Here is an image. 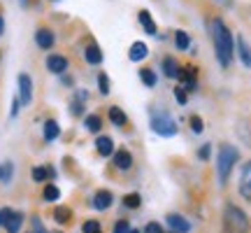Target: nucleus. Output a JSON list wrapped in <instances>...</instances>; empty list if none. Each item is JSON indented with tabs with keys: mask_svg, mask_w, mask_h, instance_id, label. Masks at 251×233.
Listing matches in <instances>:
<instances>
[{
	"mask_svg": "<svg viewBox=\"0 0 251 233\" xmlns=\"http://www.w3.org/2000/svg\"><path fill=\"white\" fill-rule=\"evenodd\" d=\"M98 89L102 96H107L109 93V77L105 75V72H98Z\"/></svg>",
	"mask_w": 251,
	"mask_h": 233,
	"instance_id": "30",
	"label": "nucleus"
},
{
	"mask_svg": "<svg viewBox=\"0 0 251 233\" xmlns=\"http://www.w3.org/2000/svg\"><path fill=\"white\" fill-rule=\"evenodd\" d=\"M42 196H45L47 203H54V201H58V198H61V189L49 182V184H45V191H42Z\"/></svg>",
	"mask_w": 251,
	"mask_h": 233,
	"instance_id": "25",
	"label": "nucleus"
},
{
	"mask_svg": "<svg viewBox=\"0 0 251 233\" xmlns=\"http://www.w3.org/2000/svg\"><path fill=\"white\" fill-rule=\"evenodd\" d=\"M147 56H149V47L144 45L142 40H140V42H133V45H130V49H128V58H130L133 63L144 61Z\"/></svg>",
	"mask_w": 251,
	"mask_h": 233,
	"instance_id": "15",
	"label": "nucleus"
},
{
	"mask_svg": "<svg viewBox=\"0 0 251 233\" xmlns=\"http://www.w3.org/2000/svg\"><path fill=\"white\" fill-rule=\"evenodd\" d=\"M84 58H86V63H91V65H100L102 63V49H100L96 42H91L86 49H84Z\"/></svg>",
	"mask_w": 251,
	"mask_h": 233,
	"instance_id": "16",
	"label": "nucleus"
},
{
	"mask_svg": "<svg viewBox=\"0 0 251 233\" xmlns=\"http://www.w3.org/2000/svg\"><path fill=\"white\" fill-rule=\"evenodd\" d=\"M212 42H214V54L219 65L228 68L235 56V35L230 33V28L226 26L224 19L219 17L212 21Z\"/></svg>",
	"mask_w": 251,
	"mask_h": 233,
	"instance_id": "1",
	"label": "nucleus"
},
{
	"mask_svg": "<svg viewBox=\"0 0 251 233\" xmlns=\"http://www.w3.org/2000/svg\"><path fill=\"white\" fill-rule=\"evenodd\" d=\"M47 70L54 72V75H63L68 70V58L61 54H49L47 56Z\"/></svg>",
	"mask_w": 251,
	"mask_h": 233,
	"instance_id": "10",
	"label": "nucleus"
},
{
	"mask_svg": "<svg viewBox=\"0 0 251 233\" xmlns=\"http://www.w3.org/2000/svg\"><path fill=\"white\" fill-rule=\"evenodd\" d=\"M0 222H2V226H5L7 233H19V229L24 224V212L12 210V207H5V210H0Z\"/></svg>",
	"mask_w": 251,
	"mask_h": 233,
	"instance_id": "5",
	"label": "nucleus"
},
{
	"mask_svg": "<svg viewBox=\"0 0 251 233\" xmlns=\"http://www.w3.org/2000/svg\"><path fill=\"white\" fill-rule=\"evenodd\" d=\"M112 203H114V196H112V191H107V189H100V191H96V196H93V207L96 210H109L112 207Z\"/></svg>",
	"mask_w": 251,
	"mask_h": 233,
	"instance_id": "12",
	"label": "nucleus"
},
{
	"mask_svg": "<svg viewBox=\"0 0 251 233\" xmlns=\"http://www.w3.org/2000/svg\"><path fill=\"white\" fill-rule=\"evenodd\" d=\"M224 233H251L249 215L235 203H226L224 210Z\"/></svg>",
	"mask_w": 251,
	"mask_h": 233,
	"instance_id": "3",
	"label": "nucleus"
},
{
	"mask_svg": "<svg viewBox=\"0 0 251 233\" xmlns=\"http://www.w3.org/2000/svg\"><path fill=\"white\" fill-rule=\"evenodd\" d=\"M140 203H142V196H140L137 191H133V194H126V196H124V205L130 207V210L140 207Z\"/></svg>",
	"mask_w": 251,
	"mask_h": 233,
	"instance_id": "29",
	"label": "nucleus"
},
{
	"mask_svg": "<svg viewBox=\"0 0 251 233\" xmlns=\"http://www.w3.org/2000/svg\"><path fill=\"white\" fill-rule=\"evenodd\" d=\"M137 17H140V24H142V28H144V33H147V35H156V33H158L151 14H149V9H140V14H137Z\"/></svg>",
	"mask_w": 251,
	"mask_h": 233,
	"instance_id": "21",
	"label": "nucleus"
},
{
	"mask_svg": "<svg viewBox=\"0 0 251 233\" xmlns=\"http://www.w3.org/2000/svg\"><path fill=\"white\" fill-rule=\"evenodd\" d=\"M56 42V37L54 33L49 30V28H37V33H35V45L40 47V49H51Z\"/></svg>",
	"mask_w": 251,
	"mask_h": 233,
	"instance_id": "13",
	"label": "nucleus"
},
{
	"mask_svg": "<svg viewBox=\"0 0 251 233\" xmlns=\"http://www.w3.org/2000/svg\"><path fill=\"white\" fill-rule=\"evenodd\" d=\"M128 233H140V231H137V229H130V231H128Z\"/></svg>",
	"mask_w": 251,
	"mask_h": 233,
	"instance_id": "42",
	"label": "nucleus"
},
{
	"mask_svg": "<svg viewBox=\"0 0 251 233\" xmlns=\"http://www.w3.org/2000/svg\"><path fill=\"white\" fill-rule=\"evenodd\" d=\"M240 161V149L233 147V145L224 143L219 147V154H216V175H219V184L226 187L228 184V177L233 173L235 163Z\"/></svg>",
	"mask_w": 251,
	"mask_h": 233,
	"instance_id": "2",
	"label": "nucleus"
},
{
	"mask_svg": "<svg viewBox=\"0 0 251 233\" xmlns=\"http://www.w3.org/2000/svg\"><path fill=\"white\" fill-rule=\"evenodd\" d=\"M130 231V222L128 219H119L117 224H114V231L112 233H128Z\"/></svg>",
	"mask_w": 251,
	"mask_h": 233,
	"instance_id": "33",
	"label": "nucleus"
},
{
	"mask_svg": "<svg viewBox=\"0 0 251 233\" xmlns=\"http://www.w3.org/2000/svg\"><path fill=\"white\" fill-rule=\"evenodd\" d=\"M81 233H100V222H96V219H86L84 226H81Z\"/></svg>",
	"mask_w": 251,
	"mask_h": 233,
	"instance_id": "31",
	"label": "nucleus"
},
{
	"mask_svg": "<svg viewBox=\"0 0 251 233\" xmlns=\"http://www.w3.org/2000/svg\"><path fill=\"white\" fill-rule=\"evenodd\" d=\"M42 135H45L47 143H54L56 138L61 135V126H58V121H56V119H47L45 128H42Z\"/></svg>",
	"mask_w": 251,
	"mask_h": 233,
	"instance_id": "18",
	"label": "nucleus"
},
{
	"mask_svg": "<svg viewBox=\"0 0 251 233\" xmlns=\"http://www.w3.org/2000/svg\"><path fill=\"white\" fill-rule=\"evenodd\" d=\"M235 47H237V56H240L242 65L244 68H251V47H249V42L244 40V35L235 37Z\"/></svg>",
	"mask_w": 251,
	"mask_h": 233,
	"instance_id": "11",
	"label": "nucleus"
},
{
	"mask_svg": "<svg viewBox=\"0 0 251 233\" xmlns=\"http://www.w3.org/2000/svg\"><path fill=\"white\" fill-rule=\"evenodd\" d=\"M209 154H212V145L205 143L200 149H198V159H200V161H207V159H209Z\"/></svg>",
	"mask_w": 251,
	"mask_h": 233,
	"instance_id": "34",
	"label": "nucleus"
},
{
	"mask_svg": "<svg viewBox=\"0 0 251 233\" xmlns=\"http://www.w3.org/2000/svg\"><path fill=\"white\" fill-rule=\"evenodd\" d=\"M12 175H14V163L12 161L0 163V182L9 184V182H12Z\"/></svg>",
	"mask_w": 251,
	"mask_h": 233,
	"instance_id": "27",
	"label": "nucleus"
},
{
	"mask_svg": "<svg viewBox=\"0 0 251 233\" xmlns=\"http://www.w3.org/2000/svg\"><path fill=\"white\" fill-rule=\"evenodd\" d=\"M165 224L170 226L172 233H188L191 231V222H188L186 217L177 215V212H170V215L165 217Z\"/></svg>",
	"mask_w": 251,
	"mask_h": 233,
	"instance_id": "9",
	"label": "nucleus"
},
{
	"mask_svg": "<svg viewBox=\"0 0 251 233\" xmlns=\"http://www.w3.org/2000/svg\"><path fill=\"white\" fill-rule=\"evenodd\" d=\"M237 189H240V196H242L247 203H251V161H247L242 166V173H240V184H237Z\"/></svg>",
	"mask_w": 251,
	"mask_h": 233,
	"instance_id": "8",
	"label": "nucleus"
},
{
	"mask_svg": "<svg viewBox=\"0 0 251 233\" xmlns=\"http://www.w3.org/2000/svg\"><path fill=\"white\" fill-rule=\"evenodd\" d=\"M179 70L181 65L172 56H165L163 58V72H165V77H170V80H175V77H179Z\"/></svg>",
	"mask_w": 251,
	"mask_h": 233,
	"instance_id": "19",
	"label": "nucleus"
},
{
	"mask_svg": "<svg viewBox=\"0 0 251 233\" xmlns=\"http://www.w3.org/2000/svg\"><path fill=\"white\" fill-rule=\"evenodd\" d=\"M109 121H112L114 126H126L128 124V116H126V112L121 108L112 105V108H109Z\"/></svg>",
	"mask_w": 251,
	"mask_h": 233,
	"instance_id": "22",
	"label": "nucleus"
},
{
	"mask_svg": "<svg viewBox=\"0 0 251 233\" xmlns=\"http://www.w3.org/2000/svg\"><path fill=\"white\" fill-rule=\"evenodd\" d=\"M0 226H2V222H0Z\"/></svg>",
	"mask_w": 251,
	"mask_h": 233,
	"instance_id": "43",
	"label": "nucleus"
},
{
	"mask_svg": "<svg viewBox=\"0 0 251 233\" xmlns=\"http://www.w3.org/2000/svg\"><path fill=\"white\" fill-rule=\"evenodd\" d=\"M54 219L58 222V224H70V219H72V212H70V207H65V205H58L54 210Z\"/></svg>",
	"mask_w": 251,
	"mask_h": 233,
	"instance_id": "24",
	"label": "nucleus"
},
{
	"mask_svg": "<svg viewBox=\"0 0 251 233\" xmlns=\"http://www.w3.org/2000/svg\"><path fill=\"white\" fill-rule=\"evenodd\" d=\"M144 233H165V231H163V226L158 222H149V224L144 226Z\"/></svg>",
	"mask_w": 251,
	"mask_h": 233,
	"instance_id": "37",
	"label": "nucleus"
},
{
	"mask_svg": "<svg viewBox=\"0 0 251 233\" xmlns=\"http://www.w3.org/2000/svg\"><path fill=\"white\" fill-rule=\"evenodd\" d=\"M2 33H5V19L0 17V35H2Z\"/></svg>",
	"mask_w": 251,
	"mask_h": 233,
	"instance_id": "41",
	"label": "nucleus"
},
{
	"mask_svg": "<svg viewBox=\"0 0 251 233\" xmlns=\"http://www.w3.org/2000/svg\"><path fill=\"white\" fill-rule=\"evenodd\" d=\"M30 224H33V233H49L45 229V224H42V219H40V217H33V222H30Z\"/></svg>",
	"mask_w": 251,
	"mask_h": 233,
	"instance_id": "35",
	"label": "nucleus"
},
{
	"mask_svg": "<svg viewBox=\"0 0 251 233\" xmlns=\"http://www.w3.org/2000/svg\"><path fill=\"white\" fill-rule=\"evenodd\" d=\"M188 121H191V131H193V133H202V131H205V124H202V119L198 115H193Z\"/></svg>",
	"mask_w": 251,
	"mask_h": 233,
	"instance_id": "32",
	"label": "nucleus"
},
{
	"mask_svg": "<svg viewBox=\"0 0 251 233\" xmlns=\"http://www.w3.org/2000/svg\"><path fill=\"white\" fill-rule=\"evenodd\" d=\"M112 156H114V166H117L119 171H130L133 168V154L128 152V149H117Z\"/></svg>",
	"mask_w": 251,
	"mask_h": 233,
	"instance_id": "14",
	"label": "nucleus"
},
{
	"mask_svg": "<svg viewBox=\"0 0 251 233\" xmlns=\"http://www.w3.org/2000/svg\"><path fill=\"white\" fill-rule=\"evenodd\" d=\"M75 100H79V103H86V100H89V91L79 89L77 93H75Z\"/></svg>",
	"mask_w": 251,
	"mask_h": 233,
	"instance_id": "39",
	"label": "nucleus"
},
{
	"mask_svg": "<svg viewBox=\"0 0 251 233\" xmlns=\"http://www.w3.org/2000/svg\"><path fill=\"white\" fill-rule=\"evenodd\" d=\"M179 82H181L179 87L186 91V93L196 91L198 89V70L193 68V65H184V68L179 70Z\"/></svg>",
	"mask_w": 251,
	"mask_h": 233,
	"instance_id": "6",
	"label": "nucleus"
},
{
	"mask_svg": "<svg viewBox=\"0 0 251 233\" xmlns=\"http://www.w3.org/2000/svg\"><path fill=\"white\" fill-rule=\"evenodd\" d=\"M84 128H86L89 133H100L102 119H100L98 115H86V119H84Z\"/></svg>",
	"mask_w": 251,
	"mask_h": 233,
	"instance_id": "23",
	"label": "nucleus"
},
{
	"mask_svg": "<svg viewBox=\"0 0 251 233\" xmlns=\"http://www.w3.org/2000/svg\"><path fill=\"white\" fill-rule=\"evenodd\" d=\"M70 112H72L75 116H81V115H84V103H79V100H72Z\"/></svg>",
	"mask_w": 251,
	"mask_h": 233,
	"instance_id": "36",
	"label": "nucleus"
},
{
	"mask_svg": "<svg viewBox=\"0 0 251 233\" xmlns=\"http://www.w3.org/2000/svg\"><path fill=\"white\" fill-rule=\"evenodd\" d=\"M96 149H98L100 156H112V154L117 152L114 149V140L109 135H100L98 140H96Z\"/></svg>",
	"mask_w": 251,
	"mask_h": 233,
	"instance_id": "17",
	"label": "nucleus"
},
{
	"mask_svg": "<svg viewBox=\"0 0 251 233\" xmlns=\"http://www.w3.org/2000/svg\"><path fill=\"white\" fill-rule=\"evenodd\" d=\"M140 80H142L144 87L153 89V87H156V72H153L151 68H142V70H140Z\"/></svg>",
	"mask_w": 251,
	"mask_h": 233,
	"instance_id": "28",
	"label": "nucleus"
},
{
	"mask_svg": "<svg viewBox=\"0 0 251 233\" xmlns=\"http://www.w3.org/2000/svg\"><path fill=\"white\" fill-rule=\"evenodd\" d=\"M151 128H153V133H158L161 138H172V135H177V131H179L177 121L170 116L168 110H163V108L151 112Z\"/></svg>",
	"mask_w": 251,
	"mask_h": 233,
	"instance_id": "4",
	"label": "nucleus"
},
{
	"mask_svg": "<svg viewBox=\"0 0 251 233\" xmlns=\"http://www.w3.org/2000/svg\"><path fill=\"white\" fill-rule=\"evenodd\" d=\"M19 105H21V103H19V98H14V103H12V116L19 115Z\"/></svg>",
	"mask_w": 251,
	"mask_h": 233,
	"instance_id": "40",
	"label": "nucleus"
},
{
	"mask_svg": "<svg viewBox=\"0 0 251 233\" xmlns=\"http://www.w3.org/2000/svg\"><path fill=\"white\" fill-rule=\"evenodd\" d=\"M56 177V171L49 168V166H35L33 168V179L35 182H49V179Z\"/></svg>",
	"mask_w": 251,
	"mask_h": 233,
	"instance_id": "20",
	"label": "nucleus"
},
{
	"mask_svg": "<svg viewBox=\"0 0 251 233\" xmlns=\"http://www.w3.org/2000/svg\"><path fill=\"white\" fill-rule=\"evenodd\" d=\"M30 100H33V80H30V75L21 72L19 75V103L30 105Z\"/></svg>",
	"mask_w": 251,
	"mask_h": 233,
	"instance_id": "7",
	"label": "nucleus"
},
{
	"mask_svg": "<svg viewBox=\"0 0 251 233\" xmlns=\"http://www.w3.org/2000/svg\"><path fill=\"white\" fill-rule=\"evenodd\" d=\"M175 47L181 49V52L191 47V35H188L186 30H177V33H175Z\"/></svg>",
	"mask_w": 251,
	"mask_h": 233,
	"instance_id": "26",
	"label": "nucleus"
},
{
	"mask_svg": "<svg viewBox=\"0 0 251 233\" xmlns=\"http://www.w3.org/2000/svg\"><path fill=\"white\" fill-rule=\"evenodd\" d=\"M175 100L184 105V103H186V100H188V93H186V91H184V89H181V87H177V89H175Z\"/></svg>",
	"mask_w": 251,
	"mask_h": 233,
	"instance_id": "38",
	"label": "nucleus"
}]
</instances>
